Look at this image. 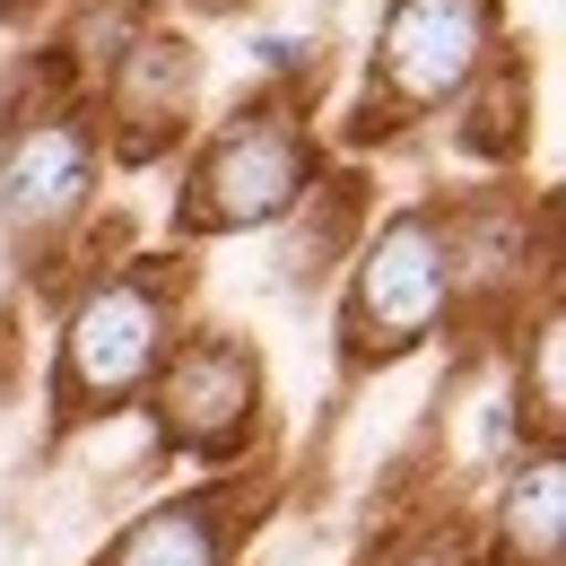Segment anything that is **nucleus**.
Masks as SVG:
<instances>
[{
  "mask_svg": "<svg viewBox=\"0 0 566 566\" xmlns=\"http://www.w3.org/2000/svg\"><path fill=\"white\" fill-rule=\"evenodd\" d=\"M305 166H314V148H305V132H296L287 105L235 114L210 140L201 175H192L184 227H262V218H280L287 201L305 192Z\"/></svg>",
  "mask_w": 566,
  "mask_h": 566,
  "instance_id": "nucleus-1",
  "label": "nucleus"
},
{
  "mask_svg": "<svg viewBox=\"0 0 566 566\" xmlns=\"http://www.w3.org/2000/svg\"><path fill=\"white\" fill-rule=\"evenodd\" d=\"M453 296V244L436 235V218H392L384 244L366 253L349 296V357H401L436 332Z\"/></svg>",
  "mask_w": 566,
  "mask_h": 566,
  "instance_id": "nucleus-2",
  "label": "nucleus"
},
{
  "mask_svg": "<svg viewBox=\"0 0 566 566\" xmlns=\"http://www.w3.org/2000/svg\"><path fill=\"white\" fill-rule=\"evenodd\" d=\"M166 349V287L157 280H114L71 314L62 340V410H114Z\"/></svg>",
  "mask_w": 566,
  "mask_h": 566,
  "instance_id": "nucleus-3",
  "label": "nucleus"
},
{
  "mask_svg": "<svg viewBox=\"0 0 566 566\" xmlns=\"http://www.w3.org/2000/svg\"><path fill=\"white\" fill-rule=\"evenodd\" d=\"M489 35H496L489 0H401L392 27H384V62L375 71H384V87L401 105H444L462 78L480 71Z\"/></svg>",
  "mask_w": 566,
  "mask_h": 566,
  "instance_id": "nucleus-4",
  "label": "nucleus"
},
{
  "mask_svg": "<svg viewBox=\"0 0 566 566\" xmlns=\"http://www.w3.org/2000/svg\"><path fill=\"white\" fill-rule=\"evenodd\" d=\"M253 357L235 349V340H192V349H175V366L157 375V419L175 444H201V453H227L244 419H253Z\"/></svg>",
  "mask_w": 566,
  "mask_h": 566,
  "instance_id": "nucleus-5",
  "label": "nucleus"
},
{
  "mask_svg": "<svg viewBox=\"0 0 566 566\" xmlns=\"http://www.w3.org/2000/svg\"><path fill=\"white\" fill-rule=\"evenodd\" d=\"M87 175H96V148L71 123H35L27 140L9 148L0 166V192H9V227L18 235H62L87 210Z\"/></svg>",
  "mask_w": 566,
  "mask_h": 566,
  "instance_id": "nucleus-6",
  "label": "nucleus"
},
{
  "mask_svg": "<svg viewBox=\"0 0 566 566\" xmlns=\"http://www.w3.org/2000/svg\"><path fill=\"white\" fill-rule=\"evenodd\" d=\"M184 96H192V53L184 44H166V35H148L140 53H123V78H114V114L132 123V157H140L175 114H184Z\"/></svg>",
  "mask_w": 566,
  "mask_h": 566,
  "instance_id": "nucleus-7",
  "label": "nucleus"
},
{
  "mask_svg": "<svg viewBox=\"0 0 566 566\" xmlns=\"http://www.w3.org/2000/svg\"><path fill=\"white\" fill-rule=\"evenodd\" d=\"M218 558H227V549H218L210 505H166V514H148L140 532L123 541L114 566H218Z\"/></svg>",
  "mask_w": 566,
  "mask_h": 566,
  "instance_id": "nucleus-8",
  "label": "nucleus"
},
{
  "mask_svg": "<svg viewBox=\"0 0 566 566\" xmlns=\"http://www.w3.org/2000/svg\"><path fill=\"white\" fill-rule=\"evenodd\" d=\"M558 514H566V471L558 462H532V471L514 480V505H505V541H514L523 558H549V549H558Z\"/></svg>",
  "mask_w": 566,
  "mask_h": 566,
  "instance_id": "nucleus-9",
  "label": "nucleus"
}]
</instances>
